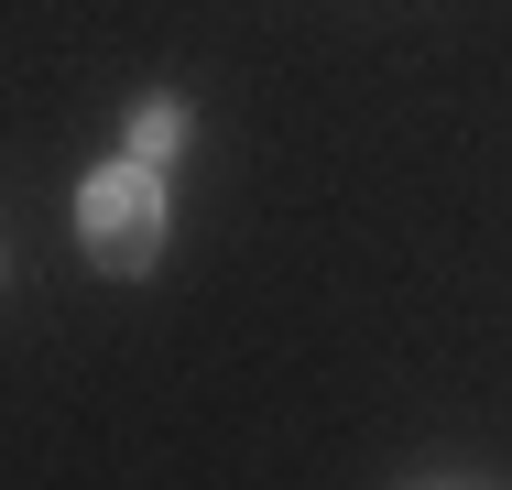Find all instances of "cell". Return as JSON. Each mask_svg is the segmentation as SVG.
<instances>
[{
    "instance_id": "1",
    "label": "cell",
    "mask_w": 512,
    "mask_h": 490,
    "mask_svg": "<svg viewBox=\"0 0 512 490\" xmlns=\"http://www.w3.org/2000/svg\"><path fill=\"white\" fill-rule=\"evenodd\" d=\"M77 229H88V251H99L109 273H142L153 251H164V196H153V175H88V196H77Z\"/></svg>"
},
{
    "instance_id": "2",
    "label": "cell",
    "mask_w": 512,
    "mask_h": 490,
    "mask_svg": "<svg viewBox=\"0 0 512 490\" xmlns=\"http://www.w3.org/2000/svg\"><path fill=\"white\" fill-rule=\"evenodd\" d=\"M175 131H186L175 109H142V120H131V153H175Z\"/></svg>"
}]
</instances>
